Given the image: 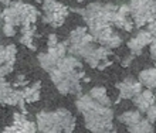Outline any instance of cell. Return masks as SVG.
I'll return each instance as SVG.
<instances>
[{"instance_id":"4316f807","label":"cell","mask_w":156,"mask_h":133,"mask_svg":"<svg viewBox=\"0 0 156 133\" xmlns=\"http://www.w3.org/2000/svg\"><path fill=\"white\" fill-rule=\"evenodd\" d=\"M133 58H135V55H133V54H131V55H128V57H125V58L122 60V65H123V66H128L129 64L132 63V61H133Z\"/></svg>"},{"instance_id":"52a82bcc","label":"cell","mask_w":156,"mask_h":133,"mask_svg":"<svg viewBox=\"0 0 156 133\" xmlns=\"http://www.w3.org/2000/svg\"><path fill=\"white\" fill-rule=\"evenodd\" d=\"M116 88L119 92V99H133L144 89L142 84L133 77H126L123 81L116 84Z\"/></svg>"},{"instance_id":"83f0119b","label":"cell","mask_w":156,"mask_h":133,"mask_svg":"<svg viewBox=\"0 0 156 133\" xmlns=\"http://www.w3.org/2000/svg\"><path fill=\"white\" fill-rule=\"evenodd\" d=\"M26 84H27V81L24 79V77H23V75H21V77L19 75L16 79V87H24Z\"/></svg>"},{"instance_id":"ffe728a7","label":"cell","mask_w":156,"mask_h":133,"mask_svg":"<svg viewBox=\"0 0 156 133\" xmlns=\"http://www.w3.org/2000/svg\"><path fill=\"white\" fill-rule=\"evenodd\" d=\"M2 30H3L4 36H7V37L16 36V27L12 26V24H6V23H3V24H2Z\"/></svg>"},{"instance_id":"ba28073f","label":"cell","mask_w":156,"mask_h":133,"mask_svg":"<svg viewBox=\"0 0 156 133\" xmlns=\"http://www.w3.org/2000/svg\"><path fill=\"white\" fill-rule=\"evenodd\" d=\"M133 105L139 112L145 113L152 105H155V94L151 89H142L138 95L133 98Z\"/></svg>"},{"instance_id":"e0dca14e","label":"cell","mask_w":156,"mask_h":133,"mask_svg":"<svg viewBox=\"0 0 156 133\" xmlns=\"http://www.w3.org/2000/svg\"><path fill=\"white\" fill-rule=\"evenodd\" d=\"M135 38H136V40H138V41H139L144 47L151 46V44H152V41L155 40V38H153V36H152V33H149L148 30H140L139 33H136Z\"/></svg>"},{"instance_id":"7a4b0ae2","label":"cell","mask_w":156,"mask_h":133,"mask_svg":"<svg viewBox=\"0 0 156 133\" xmlns=\"http://www.w3.org/2000/svg\"><path fill=\"white\" fill-rule=\"evenodd\" d=\"M38 17L37 9L24 2H13L3 10V23L14 27L33 26Z\"/></svg>"},{"instance_id":"1f68e13d","label":"cell","mask_w":156,"mask_h":133,"mask_svg":"<svg viewBox=\"0 0 156 133\" xmlns=\"http://www.w3.org/2000/svg\"><path fill=\"white\" fill-rule=\"evenodd\" d=\"M153 38H155V40H156V34H155V36H153Z\"/></svg>"},{"instance_id":"d6986e66","label":"cell","mask_w":156,"mask_h":133,"mask_svg":"<svg viewBox=\"0 0 156 133\" xmlns=\"http://www.w3.org/2000/svg\"><path fill=\"white\" fill-rule=\"evenodd\" d=\"M19 129H20V133H36L37 132V125L26 119V121L19 126Z\"/></svg>"},{"instance_id":"7c38bea8","label":"cell","mask_w":156,"mask_h":133,"mask_svg":"<svg viewBox=\"0 0 156 133\" xmlns=\"http://www.w3.org/2000/svg\"><path fill=\"white\" fill-rule=\"evenodd\" d=\"M81 61L78 57L75 55L70 54V55H66L64 58L58 63L57 68L55 70L61 71V72H71V71H77V70H81Z\"/></svg>"},{"instance_id":"484cf974","label":"cell","mask_w":156,"mask_h":133,"mask_svg":"<svg viewBox=\"0 0 156 133\" xmlns=\"http://www.w3.org/2000/svg\"><path fill=\"white\" fill-rule=\"evenodd\" d=\"M148 31L149 33H152V36H155L156 34V17L148 24Z\"/></svg>"},{"instance_id":"5b68a950","label":"cell","mask_w":156,"mask_h":133,"mask_svg":"<svg viewBox=\"0 0 156 133\" xmlns=\"http://www.w3.org/2000/svg\"><path fill=\"white\" fill-rule=\"evenodd\" d=\"M37 130L41 133H64L62 122L58 111H41L36 118Z\"/></svg>"},{"instance_id":"4dcf8cb0","label":"cell","mask_w":156,"mask_h":133,"mask_svg":"<svg viewBox=\"0 0 156 133\" xmlns=\"http://www.w3.org/2000/svg\"><path fill=\"white\" fill-rule=\"evenodd\" d=\"M36 2H41V3H43V0H36Z\"/></svg>"},{"instance_id":"ac0fdd59","label":"cell","mask_w":156,"mask_h":133,"mask_svg":"<svg viewBox=\"0 0 156 133\" xmlns=\"http://www.w3.org/2000/svg\"><path fill=\"white\" fill-rule=\"evenodd\" d=\"M121 44H122V37H121L119 34L114 33L111 37L108 38L107 41L104 43L102 47H105V48H108V50H115V48H118Z\"/></svg>"},{"instance_id":"f546056e","label":"cell","mask_w":156,"mask_h":133,"mask_svg":"<svg viewBox=\"0 0 156 133\" xmlns=\"http://www.w3.org/2000/svg\"><path fill=\"white\" fill-rule=\"evenodd\" d=\"M2 13H3V10H2V9H0V16H2Z\"/></svg>"},{"instance_id":"44dd1931","label":"cell","mask_w":156,"mask_h":133,"mask_svg":"<svg viewBox=\"0 0 156 133\" xmlns=\"http://www.w3.org/2000/svg\"><path fill=\"white\" fill-rule=\"evenodd\" d=\"M4 64H13L9 61L7 58V53H6V46H0V66ZM14 65V64H13Z\"/></svg>"},{"instance_id":"9c48e42d","label":"cell","mask_w":156,"mask_h":133,"mask_svg":"<svg viewBox=\"0 0 156 133\" xmlns=\"http://www.w3.org/2000/svg\"><path fill=\"white\" fill-rule=\"evenodd\" d=\"M138 81L146 89L156 92V68H146V70L140 71L138 75Z\"/></svg>"},{"instance_id":"4fadbf2b","label":"cell","mask_w":156,"mask_h":133,"mask_svg":"<svg viewBox=\"0 0 156 133\" xmlns=\"http://www.w3.org/2000/svg\"><path fill=\"white\" fill-rule=\"evenodd\" d=\"M142 119H144L142 112H139L138 109H135V111H125V112H122L118 116V121L121 122V123H123L126 128H131V126L136 125V123L140 122Z\"/></svg>"},{"instance_id":"2e32d148","label":"cell","mask_w":156,"mask_h":133,"mask_svg":"<svg viewBox=\"0 0 156 133\" xmlns=\"http://www.w3.org/2000/svg\"><path fill=\"white\" fill-rule=\"evenodd\" d=\"M88 33H90V31H88V29H85V27H77V29H74L70 33V37H68L67 44H68V46H71V44H77V43H80L81 40H84Z\"/></svg>"},{"instance_id":"9a60e30c","label":"cell","mask_w":156,"mask_h":133,"mask_svg":"<svg viewBox=\"0 0 156 133\" xmlns=\"http://www.w3.org/2000/svg\"><path fill=\"white\" fill-rule=\"evenodd\" d=\"M153 123L149 122L148 119H142L140 122H138L136 125L128 128V132L129 133H153Z\"/></svg>"},{"instance_id":"cb8c5ba5","label":"cell","mask_w":156,"mask_h":133,"mask_svg":"<svg viewBox=\"0 0 156 133\" xmlns=\"http://www.w3.org/2000/svg\"><path fill=\"white\" fill-rule=\"evenodd\" d=\"M151 58L156 64V40H153L152 44H151Z\"/></svg>"},{"instance_id":"5bb4252c","label":"cell","mask_w":156,"mask_h":133,"mask_svg":"<svg viewBox=\"0 0 156 133\" xmlns=\"http://www.w3.org/2000/svg\"><path fill=\"white\" fill-rule=\"evenodd\" d=\"M40 82H34L31 84V87H24L23 88V98L27 104H34L40 101Z\"/></svg>"},{"instance_id":"30bf717a","label":"cell","mask_w":156,"mask_h":133,"mask_svg":"<svg viewBox=\"0 0 156 133\" xmlns=\"http://www.w3.org/2000/svg\"><path fill=\"white\" fill-rule=\"evenodd\" d=\"M88 95L92 98V99L99 104L101 106H105V108H112V101L111 98L108 96L107 94V89L104 87H94L91 88L90 92H88Z\"/></svg>"},{"instance_id":"277c9868","label":"cell","mask_w":156,"mask_h":133,"mask_svg":"<svg viewBox=\"0 0 156 133\" xmlns=\"http://www.w3.org/2000/svg\"><path fill=\"white\" fill-rule=\"evenodd\" d=\"M128 6L135 27H144L156 17V0H129Z\"/></svg>"},{"instance_id":"3957f363","label":"cell","mask_w":156,"mask_h":133,"mask_svg":"<svg viewBox=\"0 0 156 133\" xmlns=\"http://www.w3.org/2000/svg\"><path fill=\"white\" fill-rule=\"evenodd\" d=\"M84 71L77 70L71 72H61L54 70L50 72V78L61 95H71L81 92V79L84 78Z\"/></svg>"},{"instance_id":"603a6c76","label":"cell","mask_w":156,"mask_h":133,"mask_svg":"<svg viewBox=\"0 0 156 133\" xmlns=\"http://www.w3.org/2000/svg\"><path fill=\"white\" fill-rule=\"evenodd\" d=\"M58 44V38L57 36L54 33H51L48 36V40H47V46H48V48H53V47H55Z\"/></svg>"},{"instance_id":"6da1fadb","label":"cell","mask_w":156,"mask_h":133,"mask_svg":"<svg viewBox=\"0 0 156 133\" xmlns=\"http://www.w3.org/2000/svg\"><path fill=\"white\" fill-rule=\"evenodd\" d=\"M75 108L84 118V125L92 133H111L114 111L97 104L88 94L81 95L75 101Z\"/></svg>"},{"instance_id":"d4e9b609","label":"cell","mask_w":156,"mask_h":133,"mask_svg":"<svg viewBox=\"0 0 156 133\" xmlns=\"http://www.w3.org/2000/svg\"><path fill=\"white\" fill-rule=\"evenodd\" d=\"M3 133H20V129H19V126L12 125V126H7V128L3 130Z\"/></svg>"},{"instance_id":"8fae6325","label":"cell","mask_w":156,"mask_h":133,"mask_svg":"<svg viewBox=\"0 0 156 133\" xmlns=\"http://www.w3.org/2000/svg\"><path fill=\"white\" fill-rule=\"evenodd\" d=\"M37 60H38L40 66L44 71H47L48 74L50 72H53V71L57 68L58 63L61 61V60H58L57 57L51 53V51H47V53H41V54H38Z\"/></svg>"},{"instance_id":"f1b7e54d","label":"cell","mask_w":156,"mask_h":133,"mask_svg":"<svg viewBox=\"0 0 156 133\" xmlns=\"http://www.w3.org/2000/svg\"><path fill=\"white\" fill-rule=\"evenodd\" d=\"M0 2H2V3H4V4H7V6L12 3V0H0Z\"/></svg>"},{"instance_id":"8992f818","label":"cell","mask_w":156,"mask_h":133,"mask_svg":"<svg viewBox=\"0 0 156 133\" xmlns=\"http://www.w3.org/2000/svg\"><path fill=\"white\" fill-rule=\"evenodd\" d=\"M43 13L44 21L53 27H60L64 23L68 10L57 0H43Z\"/></svg>"},{"instance_id":"7402d4cb","label":"cell","mask_w":156,"mask_h":133,"mask_svg":"<svg viewBox=\"0 0 156 133\" xmlns=\"http://www.w3.org/2000/svg\"><path fill=\"white\" fill-rule=\"evenodd\" d=\"M145 113H146V119H148L149 122L155 123L156 122V105H152Z\"/></svg>"}]
</instances>
